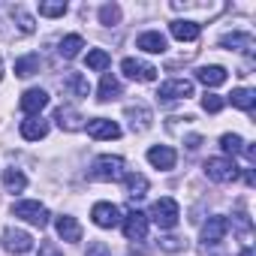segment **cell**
<instances>
[{"instance_id":"cell-34","label":"cell","mask_w":256,"mask_h":256,"mask_svg":"<svg viewBox=\"0 0 256 256\" xmlns=\"http://www.w3.org/2000/svg\"><path fill=\"white\" fill-rule=\"evenodd\" d=\"M88 256H112V253H108V247H106L102 241H96V244L88 247Z\"/></svg>"},{"instance_id":"cell-33","label":"cell","mask_w":256,"mask_h":256,"mask_svg":"<svg viewBox=\"0 0 256 256\" xmlns=\"http://www.w3.org/2000/svg\"><path fill=\"white\" fill-rule=\"evenodd\" d=\"M12 18L18 22V30H22V34H34V18H30L22 6H18V10H12Z\"/></svg>"},{"instance_id":"cell-4","label":"cell","mask_w":256,"mask_h":256,"mask_svg":"<svg viewBox=\"0 0 256 256\" xmlns=\"http://www.w3.org/2000/svg\"><path fill=\"white\" fill-rule=\"evenodd\" d=\"M96 181H120L126 172H124V157H114V154H102L94 160V172H90Z\"/></svg>"},{"instance_id":"cell-5","label":"cell","mask_w":256,"mask_h":256,"mask_svg":"<svg viewBox=\"0 0 256 256\" xmlns=\"http://www.w3.org/2000/svg\"><path fill=\"white\" fill-rule=\"evenodd\" d=\"M120 226H124V235L130 241H145V235H148V214L130 211L126 217H120Z\"/></svg>"},{"instance_id":"cell-20","label":"cell","mask_w":256,"mask_h":256,"mask_svg":"<svg viewBox=\"0 0 256 256\" xmlns=\"http://www.w3.org/2000/svg\"><path fill=\"white\" fill-rule=\"evenodd\" d=\"M118 96H120V82L112 72H102L100 88H96V100L100 102H108V100H118Z\"/></svg>"},{"instance_id":"cell-13","label":"cell","mask_w":256,"mask_h":256,"mask_svg":"<svg viewBox=\"0 0 256 256\" xmlns=\"http://www.w3.org/2000/svg\"><path fill=\"white\" fill-rule=\"evenodd\" d=\"M175 160H178V154H175L169 145H154V148L148 151V163H151L154 169H160V172L175 169Z\"/></svg>"},{"instance_id":"cell-15","label":"cell","mask_w":256,"mask_h":256,"mask_svg":"<svg viewBox=\"0 0 256 256\" xmlns=\"http://www.w3.org/2000/svg\"><path fill=\"white\" fill-rule=\"evenodd\" d=\"M22 136L28 139V142H40V139H46L48 136V120L46 118H24L22 120Z\"/></svg>"},{"instance_id":"cell-9","label":"cell","mask_w":256,"mask_h":256,"mask_svg":"<svg viewBox=\"0 0 256 256\" xmlns=\"http://www.w3.org/2000/svg\"><path fill=\"white\" fill-rule=\"evenodd\" d=\"M157 96L166 100V102L169 100H187V96H193V82H187V78H169V82L160 84Z\"/></svg>"},{"instance_id":"cell-28","label":"cell","mask_w":256,"mask_h":256,"mask_svg":"<svg viewBox=\"0 0 256 256\" xmlns=\"http://www.w3.org/2000/svg\"><path fill=\"white\" fill-rule=\"evenodd\" d=\"M66 88H70L76 96H88V90H90V84H88V78H84L82 72H70V76H66Z\"/></svg>"},{"instance_id":"cell-10","label":"cell","mask_w":256,"mask_h":256,"mask_svg":"<svg viewBox=\"0 0 256 256\" xmlns=\"http://www.w3.org/2000/svg\"><path fill=\"white\" fill-rule=\"evenodd\" d=\"M18 106H22V112H24L28 118H36V114L48 106V94H46L42 88H30V90L22 94V102H18Z\"/></svg>"},{"instance_id":"cell-19","label":"cell","mask_w":256,"mask_h":256,"mask_svg":"<svg viewBox=\"0 0 256 256\" xmlns=\"http://www.w3.org/2000/svg\"><path fill=\"white\" fill-rule=\"evenodd\" d=\"M54 120H58V126L60 130H66V133H72V130H82V114L76 112V108H70V106H60L58 112H54Z\"/></svg>"},{"instance_id":"cell-36","label":"cell","mask_w":256,"mask_h":256,"mask_svg":"<svg viewBox=\"0 0 256 256\" xmlns=\"http://www.w3.org/2000/svg\"><path fill=\"white\" fill-rule=\"evenodd\" d=\"M238 256H253V250H250V247H247V250H241V253H238Z\"/></svg>"},{"instance_id":"cell-22","label":"cell","mask_w":256,"mask_h":256,"mask_svg":"<svg viewBox=\"0 0 256 256\" xmlns=\"http://www.w3.org/2000/svg\"><path fill=\"white\" fill-rule=\"evenodd\" d=\"M220 46H223V48H235V52H253V36L235 30V34L220 36Z\"/></svg>"},{"instance_id":"cell-3","label":"cell","mask_w":256,"mask_h":256,"mask_svg":"<svg viewBox=\"0 0 256 256\" xmlns=\"http://www.w3.org/2000/svg\"><path fill=\"white\" fill-rule=\"evenodd\" d=\"M202 169H205V175H208L211 181H217V184H229V181L238 178V166H235L232 157H208Z\"/></svg>"},{"instance_id":"cell-12","label":"cell","mask_w":256,"mask_h":256,"mask_svg":"<svg viewBox=\"0 0 256 256\" xmlns=\"http://www.w3.org/2000/svg\"><path fill=\"white\" fill-rule=\"evenodd\" d=\"M4 247H6L10 253H28V250H34V238H30V232L10 226V229L4 232Z\"/></svg>"},{"instance_id":"cell-16","label":"cell","mask_w":256,"mask_h":256,"mask_svg":"<svg viewBox=\"0 0 256 256\" xmlns=\"http://www.w3.org/2000/svg\"><path fill=\"white\" fill-rule=\"evenodd\" d=\"M54 229H58L60 241H70V244L82 241V226H78L76 217H70V214H60V217L54 220Z\"/></svg>"},{"instance_id":"cell-18","label":"cell","mask_w":256,"mask_h":256,"mask_svg":"<svg viewBox=\"0 0 256 256\" xmlns=\"http://www.w3.org/2000/svg\"><path fill=\"white\" fill-rule=\"evenodd\" d=\"M196 78H199L205 88H220V84L229 78V72H226L223 66L211 64V66H199V70H196Z\"/></svg>"},{"instance_id":"cell-25","label":"cell","mask_w":256,"mask_h":256,"mask_svg":"<svg viewBox=\"0 0 256 256\" xmlns=\"http://www.w3.org/2000/svg\"><path fill=\"white\" fill-rule=\"evenodd\" d=\"M4 187H6V193H22L28 187L24 172L22 169H4Z\"/></svg>"},{"instance_id":"cell-24","label":"cell","mask_w":256,"mask_h":256,"mask_svg":"<svg viewBox=\"0 0 256 256\" xmlns=\"http://www.w3.org/2000/svg\"><path fill=\"white\" fill-rule=\"evenodd\" d=\"M84 48V40L78 36V34H70V36H64L60 40V46H58V54L64 58V60H72L78 52Z\"/></svg>"},{"instance_id":"cell-17","label":"cell","mask_w":256,"mask_h":256,"mask_svg":"<svg viewBox=\"0 0 256 256\" xmlns=\"http://www.w3.org/2000/svg\"><path fill=\"white\" fill-rule=\"evenodd\" d=\"M169 30H172V36H175L178 42H196V40H199V24L190 22V18H178V22H172Z\"/></svg>"},{"instance_id":"cell-29","label":"cell","mask_w":256,"mask_h":256,"mask_svg":"<svg viewBox=\"0 0 256 256\" xmlns=\"http://www.w3.org/2000/svg\"><path fill=\"white\" fill-rule=\"evenodd\" d=\"M118 22H120V6H118V4H106V6H100V24L112 28V24H118Z\"/></svg>"},{"instance_id":"cell-26","label":"cell","mask_w":256,"mask_h":256,"mask_svg":"<svg viewBox=\"0 0 256 256\" xmlns=\"http://www.w3.org/2000/svg\"><path fill=\"white\" fill-rule=\"evenodd\" d=\"M84 64H88V70H94V72H106L108 64H112V58H108V52H102V48H90L88 58H84Z\"/></svg>"},{"instance_id":"cell-7","label":"cell","mask_w":256,"mask_h":256,"mask_svg":"<svg viewBox=\"0 0 256 256\" xmlns=\"http://www.w3.org/2000/svg\"><path fill=\"white\" fill-rule=\"evenodd\" d=\"M90 217H94V223H96L100 229H114V226L120 223V211H118L114 202H96V205L90 208Z\"/></svg>"},{"instance_id":"cell-21","label":"cell","mask_w":256,"mask_h":256,"mask_svg":"<svg viewBox=\"0 0 256 256\" xmlns=\"http://www.w3.org/2000/svg\"><path fill=\"white\" fill-rule=\"evenodd\" d=\"M124 184H126V196H130V199H142L148 193V178L139 175V172L124 175Z\"/></svg>"},{"instance_id":"cell-14","label":"cell","mask_w":256,"mask_h":256,"mask_svg":"<svg viewBox=\"0 0 256 256\" xmlns=\"http://www.w3.org/2000/svg\"><path fill=\"white\" fill-rule=\"evenodd\" d=\"M166 36L160 34V30H145V34H139V40H136V48H142V52H148V54H163L166 52Z\"/></svg>"},{"instance_id":"cell-1","label":"cell","mask_w":256,"mask_h":256,"mask_svg":"<svg viewBox=\"0 0 256 256\" xmlns=\"http://www.w3.org/2000/svg\"><path fill=\"white\" fill-rule=\"evenodd\" d=\"M178 217H181V208H178V202L172 196L157 199L151 205V214H148V220H154L160 229H175L178 226Z\"/></svg>"},{"instance_id":"cell-11","label":"cell","mask_w":256,"mask_h":256,"mask_svg":"<svg viewBox=\"0 0 256 256\" xmlns=\"http://www.w3.org/2000/svg\"><path fill=\"white\" fill-rule=\"evenodd\" d=\"M229 232V217L217 214V217H208V223L202 226V241L205 244H220Z\"/></svg>"},{"instance_id":"cell-2","label":"cell","mask_w":256,"mask_h":256,"mask_svg":"<svg viewBox=\"0 0 256 256\" xmlns=\"http://www.w3.org/2000/svg\"><path fill=\"white\" fill-rule=\"evenodd\" d=\"M12 214L18 217V220H24V223H30V226H48V208L42 205V202H34V199H22V202H16L12 205Z\"/></svg>"},{"instance_id":"cell-8","label":"cell","mask_w":256,"mask_h":256,"mask_svg":"<svg viewBox=\"0 0 256 256\" xmlns=\"http://www.w3.org/2000/svg\"><path fill=\"white\" fill-rule=\"evenodd\" d=\"M84 130H88L90 139H100V142H102V139L112 142V139L120 136V126H118L114 120H108V118H94V120H88V124H84Z\"/></svg>"},{"instance_id":"cell-31","label":"cell","mask_w":256,"mask_h":256,"mask_svg":"<svg viewBox=\"0 0 256 256\" xmlns=\"http://www.w3.org/2000/svg\"><path fill=\"white\" fill-rule=\"evenodd\" d=\"M40 16L60 18V16H66V4H64V0H54V4H40Z\"/></svg>"},{"instance_id":"cell-32","label":"cell","mask_w":256,"mask_h":256,"mask_svg":"<svg viewBox=\"0 0 256 256\" xmlns=\"http://www.w3.org/2000/svg\"><path fill=\"white\" fill-rule=\"evenodd\" d=\"M223 106H226V100H223V96H217V94H205V96H202V108H205L208 114H217Z\"/></svg>"},{"instance_id":"cell-37","label":"cell","mask_w":256,"mask_h":256,"mask_svg":"<svg viewBox=\"0 0 256 256\" xmlns=\"http://www.w3.org/2000/svg\"><path fill=\"white\" fill-rule=\"evenodd\" d=\"M0 72H4V66H0Z\"/></svg>"},{"instance_id":"cell-35","label":"cell","mask_w":256,"mask_h":256,"mask_svg":"<svg viewBox=\"0 0 256 256\" xmlns=\"http://www.w3.org/2000/svg\"><path fill=\"white\" fill-rule=\"evenodd\" d=\"M40 256H64V253H60L54 244H42V247H40Z\"/></svg>"},{"instance_id":"cell-23","label":"cell","mask_w":256,"mask_h":256,"mask_svg":"<svg viewBox=\"0 0 256 256\" xmlns=\"http://www.w3.org/2000/svg\"><path fill=\"white\" fill-rule=\"evenodd\" d=\"M229 102H232L235 108L253 112V106H256V90H253V88H235V90L229 94Z\"/></svg>"},{"instance_id":"cell-27","label":"cell","mask_w":256,"mask_h":256,"mask_svg":"<svg viewBox=\"0 0 256 256\" xmlns=\"http://www.w3.org/2000/svg\"><path fill=\"white\" fill-rule=\"evenodd\" d=\"M34 72H40V58H36V54H24V58L16 60V76H18V78H28V76H34Z\"/></svg>"},{"instance_id":"cell-6","label":"cell","mask_w":256,"mask_h":256,"mask_svg":"<svg viewBox=\"0 0 256 256\" xmlns=\"http://www.w3.org/2000/svg\"><path fill=\"white\" fill-rule=\"evenodd\" d=\"M120 70H124L126 78H133V82H154L157 78V66H151L145 60H136V58H124Z\"/></svg>"},{"instance_id":"cell-30","label":"cell","mask_w":256,"mask_h":256,"mask_svg":"<svg viewBox=\"0 0 256 256\" xmlns=\"http://www.w3.org/2000/svg\"><path fill=\"white\" fill-rule=\"evenodd\" d=\"M220 148L226 151V154H241L244 151V139L241 136H235V133H226V136H220Z\"/></svg>"}]
</instances>
